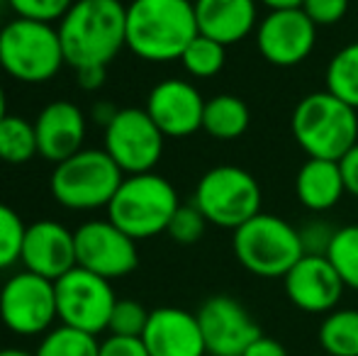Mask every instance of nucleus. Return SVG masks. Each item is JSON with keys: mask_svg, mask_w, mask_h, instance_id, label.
I'll list each match as a JSON object with an SVG mask.
<instances>
[{"mask_svg": "<svg viewBox=\"0 0 358 356\" xmlns=\"http://www.w3.org/2000/svg\"><path fill=\"white\" fill-rule=\"evenodd\" d=\"M69 66H108L127 47V5L76 0L57 24Z\"/></svg>", "mask_w": 358, "mask_h": 356, "instance_id": "nucleus-1", "label": "nucleus"}, {"mask_svg": "<svg viewBox=\"0 0 358 356\" xmlns=\"http://www.w3.org/2000/svg\"><path fill=\"white\" fill-rule=\"evenodd\" d=\"M198 34L193 0H132L127 5V49L142 62H180Z\"/></svg>", "mask_w": 358, "mask_h": 356, "instance_id": "nucleus-2", "label": "nucleus"}, {"mask_svg": "<svg viewBox=\"0 0 358 356\" xmlns=\"http://www.w3.org/2000/svg\"><path fill=\"white\" fill-rule=\"evenodd\" d=\"M292 137L310 159L341 162L358 144V115L329 90L310 93L292 110Z\"/></svg>", "mask_w": 358, "mask_h": 356, "instance_id": "nucleus-3", "label": "nucleus"}, {"mask_svg": "<svg viewBox=\"0 0 358 356\" xmlns=\"http://www.w3.org/2000/svg\"><path fill=\"white\" fill-rule=\"evenodd\" d=\"M180 200L171 180L159 173H134L124 176L115 198L108 205V220L124 234L139 242L166 232Z\"/></svg>", "mask_w": 358, "mask_h": 356, "instance_id": "nucleus-4", "label": "nucleus"}, {"mask_svg": "<svg viewBox=\"0 0 358 356\" xmlns=\"http://www.w3.org/2000/svg\"><path fill=\"white\" fill-rule=\"evenodd\" d=\"M57 24L15 17L0 27V69L20 83H47L64 69Z\"/></svg>", "mask_w": 358, "mask_h": 356, "instance_id": "nucleus-5", "label": "nucleus"}, {"mask_svg": "<svg viewBox=\"0 0 358 356\" xmlns=\"http://www.w3.org/2000/svg\"><path fill=\"white\" fill-rule=\"evenodd\" d=\"M124 173L105 149H80L66 162L57 164L49 178L54 200L69 210H108L122 185Z\"/></svg>", "mask_w": 358, "mask_h": 356, "instance_id": "nucleus-6", "label": "nucleus"}, {"mask_svg": "<svg viewBox=\"0 0 358 356\" xmlns=\"http://www.w3.org/2000/svg\"><path fill=\"white\" fill-rule=\"evenodd\" d=\"M231 249L236 262L259 278H283L305 257L300 229L268 213H259L236 227Z\"/></svg>", "mask_w": 358, "mask_h": 356, "instance_id": "nucleus-7", "label": "nucleus"}, {"mask_svg": "<svg viewBox=\"0 0 358 356\" xmlns=\"http://www.w3.org/2000/svg\"><path fill=\"white\" fill-rule=\"evenodd\" d=\"M261 185L246 169L215 166L195 185L193 205L210 225L236 229L261 213Z\"/></svg>", "mask_w": 358, "mask_h": 356, "instance_id": "nucleus-8", "label": "nucleus"}, {"mask_svg": "<svg viewBox=\"0 0 358 356\" xmlns=\"http://www.w3.org/2000/svg\"><path fill=\"white\" fill-rule=\"evenodd\" d=\"M59 320L54 280L17 271L0 288V322L20 337L47 334Z\"/></svg>", "mask_w": 358, "mask_h": 356, "instance_id": "nucleus-9", "label": "nucleus"}, {"mask_svg": "<svg viewBox=\"0 0 358 356\" xmlns=\"http://www.w3.org/2000/svg\"><path fill=\"white\" fill-rule=\"evenodd\" d=\"M54 290H57L59 325L95 334V337L108 329L115 303H117V295L108 278L76 266L59 280H54Z\"/></svg>", "mask_w": 358, "mask_h": 356, "instance_id": "nucleus-10", "label": "nucleus"}, {"mask_svg": "<svg viewBox=\"0 0 358 356\" xmlns=\"http://www.w3.org/2000/svg\"><path fill=\"white\" fill-rule=\"evenodd\" d=\"M164 139L144 108H120L103 129V149L124 176L154 171L164 154Z\"/></svg>", "mask_w": 358, "mask_h": 356, "instance_id": "nucleus-11", "label": "nucleus"}, {"mask_svg": "<svg viewBox=\"0 0 358 356\" xmlns=\"http://www.w3.org/2000/svg\"><path fill=\"white\" fill-rule=\"evenodd\" d=\"M73 239L76 266L108 280L129 276L139 264L137 242L108 218L83 222L78 229H73Z\"/></svg>", "mask_w": 358, "mask_h": 356, "instance_id": "nucleus-12", "label": "nucleus"}, {"mask_svg": "<svg viewBox=\"0 0 358 356\" xmlns=\"http://www.w3.org/2000/svg\"><path fill=\"white\" fill-rule=\"evenodd\" d=\"M195 315L208 356H241L264 334L249 310L231 295H213Z\"/></svg>", "mask_w": 358, "mask_h": 356, "instance_id": "nucleus-13", "label": "nucleus"}, {"mask_svg": "<svg viewBox=\"0 0 358 356\" xmlns=\"http://www.w3.org/2000/svg\"><path fill=\"white\" fill-rule=\"evenodd\" d=\"M317 42V24L302 8L271 10L256 29L261 57L273 66H297L312 54Z\"/></svg>", "mask_w": 358, "mask_h": 356, "instance_id": "nucleus-14", "label": "nucleus"}, {"mask_svg": "<svg viewBox=\"0 0 358 356\" xmlns=\"http://www.w3.org/2000/svg\"><path fill=\"white\" fill-rule=\"evenodd\" d=\"M208 100L193 83L183 78H166L149 90L146 113L164 132V137L183 139L203 129V115Z\"/></svg>", "mask_w": 358, "mask_h": 356, "instance_id": "nucleus-15", "label": "nucleus"}, {"mask_svg": "<svg viewBox=\"0 0 358 356\" xmlns=\"http://www.w3.org/2000/svg\"><path fill=\"white\" fill-rule=\"evenodd\" d=\"M285 295L297 310L310 315H329L344 295V280L331 262L320 254H305L283 276Z\"/></svg>", "mask_w": 358, "mask_h": 356, "instance_id": "nucleus-16", "label": "nucleus"}, {"mask_svg": "<svg viewBox=\"0 0 358 356\" xmlns=\"http://www.w3.org/2000/svg\"><path fill=\"white\" fill-rule=\"evenodd\" d=\"M20 264L24 271H32L42 278L59 280L76 269L73 232L57 220H37L27 225Z\"/></svg>", "mask_w": 358, "mask_h": 356, "instance_id": "nucleus-17", "label": "nucleus"}, {"mask_svg": "<svg viewBox=\"0 0 358 356\" xmlns=\"http://www.w3.org/2000/svg\"><path fill=\"white\" fill-rule=\"evenodd\" d=\"M85 132H88V122L83 110L71 100H54L44 105L34 120L39 157L44 162H52L54 166L83 149Z\"/></svg>", "mask_w": 358, "mask_h": 356, "instance_id": "nucleus-18", "label": "nucleus"}, {"mask_svg": "<svg viewBox=\"0 0 358 356\" xmlns=\"http://www.w3.org/2000/svg\"><path fill=\"white\" fill-rule=\"evenodd\" d=\"M142 342L149 356H208L198 315L180 308L151 310Z\"/></svg>", "mask_w": 358, "mask_h": 356, "instance_id": "nucleus-19", "label": "nucleus"}, {"mask_svg": "<svg viewBox=\"0 0 358 356\" xmlns=\"http://www.w3.org/2000/svg\"><path fill=\"white\" fill-rule=\"evenodd\" d=\"M256 3L259 0H193L198 32L224 47L241 42L256 27Z\"/></svg>", "mask_w": 358, "mask_h": 356, "instance_id": "nucleus-20", "label": "nucleus"}, {"mask_svg": "<svg viewBox=\"0 0 358 356\" xmlns=\"http://www.w3.org/2000/svg\"><path fill=\"white\" fill-rule=\"evenodd\" d=\"M295 193L297 200L307 210H329L344 198L346 183L341 173L339 162L331 159H307L295 178Z\"/></svg>", "mask_w": 358, "mask_h": 356, "instance_id": "nucleus-21", "label": "nucleus"}, {"mask_svg": "<svg viewBox=\"0 0 358 356\" xmlns=\"http://www.w3.org/2000/svg\"><path fill=\"white\" fill-rule=\"evenodd\" d=\"M249 120L251 115L244 100L236 98V95L222 93L205 103L203 129L213 139L231 142V139H239L249 129Z\"/></svg>", "mask_w": 358, "mask_h": 356, "instance_id": "nucleus-22", "label": "nucleus"}, {"mask_svg": "<svg viewBox=\"0 0 358 356\" xmlns=\"http://www.w3.org/2000/svg\"><path fill=\"white\" fill-rule=\"evenodd\" d=\"M320 344L329 356H358V310H331L320 325Z\"/></svg>", "mask_w": 358, "mask_h": 356, "instance_id": "nucleus-23", "label": "nucleus"}, {"mask_svg": "<svg viewBox=\"0 0 358 356\" xmlns=\"http://www.w3.org/2000/svg\"><path fill=\"white\" fill-rule=\"evenodd\" d=\"M34 157H39L34 122L8 113V118L0 122V162L20 166Z\"/></svg>", "mask_w": 358, "mask_h": 356, "instance_id": "nucleus-24", "label": "nucleus"}, {"mask_svg": "<svg viewBox=\"0 0 358 356\" xmlns=\"http://www.w3.org/2000/svg\"><path fill=\"white\" fill-rule=\"evenodd\" d=\"M327 90L358 110V42L346 44L327 66Z\"/></svg>", "mask_w": 358, "mask_h": 356, "instance_id": "nucleus-25", "label": "nucleus"}, {"mask_svg": "<svg viewBox=\"0 0 358 356\" xmlns=\"http://www.w3.org/2000/svg\"><path fill=\"white\" fill-rule=\"evenodd\" d=\"M100 342L95 334L80 332V329L57 325L42 339L34 356H98Z\"/></svg>", "mask_w": 358, "mask_h": 356, "instance_id": "nucleus-26", "label": "nucleus"}, {"mask_svg": "<svg viewBox=\"0 0 358 356\" xmlns=\"http://www.w3.org/2000/svg\"><path fill=\"white\" fill-rule=\"evenodd\" d=\"M227 62V47L210 37H198L185 47L183 57H180V64L183 69L195 78H213L224 69Z\"/></svg>", "mask_w": 358, "mask_h": 356, "instance_id": "nucleus-27", "label": "nucleus"}, {"mask_svg": "<svg viewBox=\"0 0 358 356\" xmlns=\"http://www.w3.org/2000/svg\"><path fill=\"white\" fill-rule=\"evenodd\" d=\"M327 259L336 269L346 288L358 290V225H346L336 229Z\"/></svg>", "mask_w": 358, "mask_h": 356, "instance_id": "nucleus-28", "label": "nucleus"}, {"mask_svg": "<svg viewBox=\"0 0 358 356\" xmlns=\"http://www.w3.org/2000/svg\"><path fill=\"white\" fill-rule=\"evenodd\" d=\"M27 225L10 205L0 203V271L13 269L22 257V242Z\"/></svg>", "mask_w": 358, "mask_h": 356, "instance_id": "nucleus-29", "label": "nucleus"}, {"mask_svg": "<svg viewBox=\"0 0 358 356\" xmlns=\"http://www.w3.org/2000/svg\"><path fill=\"white\" fill-rule=\"evenodd\" d=\"M149 310L144 308L139 300H117L113 310V318H110L108 332L117 334V337H142L146 322H149Z\"/></svg>", "mask_w": 358, "mask_h": 356, "instance_id": "nucleus-30", "label": "nucleus"}, {"mask_svg": "<svg viewBox=\"0 0 358 356\" xmlns=\"http://www.w3.org/2000/svg\"><path fill=\"white\" fill-rule=\"evenodd\" d=\"M5 3L15 13V17L59 24V20L71 10L76 0H5Z\"/></svg>", "mask_w": 358, "mask_h": 356, "instance_id": "nucleus-31", "label": "nucleus"}, {"mask_svg": "<svg viewBox=\"0 0 358 356\" xmlns=\"http://www.w3.org/2000/svg\"><path fill=\"white\" fill-rule=\"evenodd\" d=\"M208 225L210 222L205 220V215L190 203V205H180V208L176 210L173 220H171L166 232H169L171 239L178 244H195L203 239Z\"/></svg>", "mask_w": 358, "mask_h": 356, "instance_id": "nucleus-32", "label": "nucleus"}, {"mask_svg": "<svg viewBox=\"0 0 358 356\" xmlns=\"http://www.w3.org/2000/svg\"><path fill=\"white\" fill-rule=\"evenodd\" d=\"M334 234H336V227H331L329 222H324V220H310V222L300 227L302 249H305V254H320V257H327Z\"/></svg>", "mask_w": 358, "mask_h": 356, "instance_id": "nucleus-33", "label": "nucleus"}, {"mask_svg": "<svg viewBox=\"0 0 358 356\" xmlns=\"http://www.w3.org/2000/svg\"><path fill=\"white\" fill-rule=\"evenodd\" d=\"M302 10L317 27H329V24H336L346 17L349 0H305Z\"/></svg>", "mask_w": 358, "mask_h": 356, "instance_id": "nucleus-34", "label": "nucleus"}, {"mask_svg": "<svg viewBox=\"0 0 358 356\" xmlns=\"http://www.w3.org/2000/svg\"><path fill=\"white\" fill-rule=\"evenodd\" d=\"M98 356H149L142 337H117L110 334L108 339L100 342Z\"/></svg>", "mask_w": 358, "mask_h": 356, "instance_id": "nucleus-35", "label": "nucleus"}, {"mask_svg": "<svg viewBox=\"0 0 358 356\" xmlns=\"http://www.w3.org/2000/svg\"><path fill=\"white\" fill-rule=\"evenodd\" d=\"M105 78H108V66H80L76 69V81L83 90L95 93L105 86Z\"/></svg>", "mask_w": 358, "mask_h": 356, "instance_id": "nucleus-36", "label": "nucleus"}, {"mask_svg": "<svg viewBox=\"0 0 358 356\" xmlns=\"http://www.w3.org/2000/svg\"><path fill=\"white\" fill-rule=\"evenodd\" d=\"M341 173H344V183H346V193H351L354 198H358V144L346 154L339 162Z\"/></svg>", "mask_w": 358, "mask_h": 356, "instance_id": "nucleus-37", "label": "nucleus"}, {"mask_svg": "<svg viewBox=\"0 0 358 356\" xmlns=\"http://www.w3.org/2000/svg\"><path fill=\"white\" fill-rule=\"evenodd\" d=\"M241 356H287V352H285V347L278 342V339L261 334V337L256 339V342L251 344V347L246 349Z\"/></svg>", "mask_w": 358, "mask_h": 356, "instance_id": "nucleus-38", "label": "nucleus"}, {"mask_svg": "<svg viewBox=\"0 0 358 356\" xmlns=\"http://www.w3.org/2000/svg\"><path fill=\"white\" fill-rule=\"evenodd\" d=\"M120 108H115L113 103H108V100H98V103H93V108H90V115H93V120L98 124H103V129L108 127L110 122H113V118L117 115Z\"/></svg>", "mask_w": 358, "mask_h": 356, "instance_id": "nucleus-39", "label": "nucleus"}, {"mask_svg": "<svg viewBox=\"0 0 358 356\" xmlns=\"http://www.w3.org/2000/svg\"><path fill=\"white\" fill-rule=\"evenodd\" d=\"M261 5H266L268 10H292V8H302L305 0H259Z\"/></svg>", "mask_w": 358, "mask_h": 356, "instance_id": "nucleus-40", "label": "nucleus"}, {"mask_svg": "<svg viewBox=\"0 0 358 356\" xmlns=\"http://www.w3.org/2000/svg\"><path fill=\"white\" fill-rule=\"evenodd\" d=\"M8 118V95H5V88L0 83V122Z\"/></svg>", "mask_w": 358, "mask_h": 356, "instance_id": "nucleus-41", "label": "nucleus"}, {"mask_svg": "<svg viewBox=\"0 0 358 356\" xmlns=\"http://www.w3.org/2000/svg\"><path fill=\"white\" fill-rule=\"evenodd\" d=\"M0 356H34L24 349H17V347H8V349H0Z\"/></svg>", "mask_w": 358, "mask_h": 356, "instance_id": "nucleus-42", "label": "nucleus"}, {"mask_svg": "<svg viewBox=\"0 0 358 356\" xmlns=\"http://www.w3.org/2000/svg\"><path fill=\"white\" fill-rule=\"evenodd\" d=\"M0 3H3V0H0Z\"/></svg>", "mask_w": 358, "mask_h": 356, "instance_id": "nucleus-43", "label": "nucleus"}]
</instances>
